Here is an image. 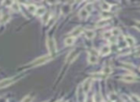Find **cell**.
Returning a JSON list of instances; mask_svg holds the SVG:
<instances>
[{
    "label": "cell",
    "mask_w": 140,
    "mask_h": 102,
    "mask_svg": "<svg viewBox=\"0 0 140 102\" xmlns=\"http://www.w3.org/2000/svg\"><path fill=\"white\" fill-rule=\"evenodd\" d=\"M107 22H108V20L107 19H103V20H100V21H98L96 23V28H102V27H105L107 25Z\"/></svg>",
    "instance_id": "17"
},
{
    "label": "cell",
    "mask_w": 140,
    "mask_h": 102,
    "mask_svg": "<svg viewBox=\"0 0 140 102\" xmlns=\"http://www.w3.org/2000/svg\"><path fill=\"white\" fill-rule=\"evenodd\" d=\"M135 76L134 75H130V74H127V75H124L123 77H122V80L123 81H125V82H128V83H130V82H133L135 81Z\"/></svg>",
    "instance_id": "9"
},
{
    "label": "cell",
    "mask_w": 140,
    "mask_h": 102,
    "mask_svg": "<svg viewBox=\"0 0 140 102\" xmlns=\"http://www.w3.org/2000/svg\"><path fill=\"white\" fill-rule=\"evenodd\" d=\"M110 32H111V34L114 35V36H117V35H119L121 34V31L119 29H113Z\"/></svg>",
    "instance_id": "25"
},
{
    "label": "cell",
    "mask_w": 140,
    "mask_h": 102,
    "mask_svg": "<svg viewBox=\"0 0 140 102\" xmlns=\"http://www.w3.org/2000/svg\"><path fill=\"white\" fill-rule=\"evenodd\" d=\"M70 12H71V6L68 5V4H65V5L63 6V8H62V14L63 15H68Z\"/></svg>",
    "instance_id": "11"
},
{
    "label": "cell",
    "mask_w": 140,
    "mask_h": 102,
    "mask_svg": "<svg viewBox=\"0 0 140 102\" xmlns=\"http://www.w3.org/2000/svg\"><path fill=\"white\" fill-rule=\"evenodd\" d=\"M101 7H102V10L105 11V12H108L110 10V5L106 2H102L101 3Z\"/></svg>",
    "instance_id": "19"
},
{
    "label": "cell",
    "mask_w": 140,
    "mask_h": 102,
    "mask_svg": "<svg viewBox=\"0 0 140 102\" xmlns=\"http://www.w3.org/2000/svg\"><path fill=\"white\" fill-rule=\"evenodd\" d=\"M125 41H126V43H127L128 46H130V47L134 46L135 40L133 39V37H131V36H127V37L125 38Z\"/></svg>",
    "instance_id": "13"
},
{
    "label": "cell",
    "mask_w": 140,
    "mask_h": 102,
    "mask_svg": "<svg viewBox=\"0 0 140 102\" xmlns=\"http://www.w3.org/2000/svg\"><path fill=\"white\" fill-rule=\"evenodd\" d=\"M85 94L86 93L82 91V86L78 88V98H79L78 100H79V102H85V99H86V95Z\"/></svg>",
    "instance_id": "6"
},
{
    "label": "cell",
    "mask_w": 140,
    "mask_h": 102,
    "mask_svg": "<svg viewBox=\"0 0 140 102\" xmlns=\"http://www.w3.org/2000/svg\"><path fill=\"white\" fill-rule=\"evenodd\" d=\"M50 19V15L49 14H45L43 15V23H47Z\"/></svg>",
    "instance_id": "27"
},
{
    "label": "cell",
    "mask_w": 140,
    "mask_h": 102,
    "mask_svg": "<svg viewBox=\"0 0 140 102\" xmlns=\"http://www.w3.org/2000/svg\"><path fill=\"white\" fill-rule=\"evenodd\" d=\"M85 9H86V10H87V12L90 14V13L92 12V10H93V5H92L91 3H88V4H87L86 7H85Z\"/></svg>",
    "instance_id": "24"
},
{
    "label": "cell",
    "mask_w": 140,
    "mask_h": 102,
    "mask_svg": "<svg viewBox=\"0 0 140 102\" xmlns=\"http://www.w3.org/2000/svg\"><path fill=\"white\" fill-rule=\"evenodd\" d=\"M109 98H110L111 100H113V101H114V100L117 99V95H116L114 92H111L110 94H109Z\"/></svg>",
    "instance_id": "28"
},
{
    "label": "cell",
    "mask_w": 140,
    "mask_h": 102,
    "mask_svg": "<svg viewBox=\"0 0 140 102\" xmlns=\"http://www.w3.org/2000/svg\"><path fill=\"white\" fill-rule=\"evenodd\" d=\"M74 42H75V38L72 37V36H69V37H66L64 39V44L66 46H71V45L74 44Z\"/></svg>",
    "instance_id": "14"
},
{
    "label": "cell",
    "mask_w": 140,
    "mask_h": 102,
    "mask_svg": "<svg viewBox=\"0 0 140 102\" xmlns=\"http://www.w3.org/2000/svg\"><path fill=\"white\" fill-rule=\"evenodd\" d=\"M85 34H86L87 38H88V39L94 38V36H95V32H94V31H92V30H87Z\"/></svg>",
    "instance_id": "15"
},
{
    "label": "cell",
    "mask_w": 140,
    "mask_h": 102,
    "mask_svg": "<svg viewBox=\"0 0 140 102\" xmlns=\"http://www.w3.org/2000/svg\"><path fill=\"white\" fill-rule=\"evenodd\" d=\"M14 81V79L13 78H6V79H3L2 81H0V89L1 88H5L7 86H9L11 85L12 83Z\"/></svg>",
    "instance_id": "7"
},
{
    "label": "cell",
    "mask_w": 140,
    "mask_h": 102,
    "mask_svg": "<svg viewBox=\"0 0 140 102\" xmlns=\"http://www.w3.org/2000/svg\"><path fill=\"white\" fill-rule=\"evenodd\" d=\"M45 13H46V10H45L44 7H39V8H37V11H36L35 14L38 16H43L45 15Z\"/></svg>",
    "instance_id": "12"
},
{
    "label": "cell",
    "mask_w": 140,
    "mask_h": 102,
    "mask_svg": "<svg viewBox=\"0 0 140 102\" xmlns=\"http://www.w3.org/2000/svg\"><path fill=\"white\" fill-rule=\"evenodd\" d=\"M112 35L111 34V32L109 31V32H105L104 34H103V36H104V38H110V36Z\"/></svg>",
    "instance_id": "26"
},
{
    "label": "cell",
    "mask_w": 140,
    "mask_h": 102,
    "mask_svg": "<svg viewBox=\"0 0 140 102\" xmlns=\"http://www.w3.org/2000/svg\"><path fill=\"white\" fill-rule=\"evenodd\" d=\"M57 102H64V101H63V99H60V100H58V101H57Z\"/></svg>",
    "instance_id": "30"
},
{
    "label": "cell",
    "mask_w": 140,
    "mask_h": 102,
    "mask_svg": "<svg viewBox=\"0 0 140 102\" xmlns=\"http://www.w3.org/2000/svg\"><path fill=\"white\" fill-rule=\"evenodd\" d=\"M49 60H51V56L50 55H44V56H41L39 58L34 60V62L32 63L33 66H39V65H42V64L48 62Z\"/></svg>",
    "instance_id": "3"
},
{
    "label": "cell",
    "mask_w": 140,
    "mask_h": 102,
    "mask_svg": "<svg viewBox=\"0 0 140 102\" xmlns=\"http://www.w3.org/2000/svg\"><path fill=\"white\" fill-rule=\"evenodd\" d=\"M46 45H47V49H48L50 54H55L57 51V44L54 38H48L46 41Z\"/></svg>",
    "instance_id": "1"
},
{
    "label": "cell",
    "mask_w": 140,
    "mask_h": 102,
    "mask_svg": "<svg viewBox=\"0 0 140 102\" xmlns=\"http://www.w3.org/2000/svg\"><path fill=\"white\" fill-rule=\"evenodd\" d=\"M97 61H98V54L94 49H92L88 53V62L90 64H95L97 63Z\"/></svg>",
    "instance_id": "2"
},
{
    "label": "cell",
    "mask_w": 140,
    "mask_h": 102,
    "mask_svg": "<svg viewBox=\"0 0 140 102\" xmlns=\"http://www.w3.org/2000/svg\"><path fill=\"white\" fill-rule=\"evenodd\" d=\"M78 56V54H77V51H73L71 53H69L67 55V57H66V62L69 63V62H72L74 61L76 57Z\"/></svg>",
    "instance_id": "5"
},
{
    "label": "cell",
    "mask_w": 140,
    "mask_h": 102,
    "mask_svg": "<svg viewBox=\"0 0 140 102\" xmlns=\"http://www.w3.org/2000/svg\"><path fill=\"white\" fill-rule=\"evenodd\" d=\"M139 70H140V69H139Z\"/></svg>",
    "instance_id": "31"
},
{
    "label": "cell",
    "mask_w": 140,
    "mask_h": 102,
    "mask_svg": "<svg viewBox=\"0 0 140 102\" xmlns=\"http://www.w3.org/2000/svg\"><path fill=\"white\" fill-rule=\"evenodd\" d=\"M79 15H80V17L81 18H87V16L89 15V13L87 12L85 8H82V10L80 11V13H79Z\"/></svg>",
    "instance_id": "18"
},
{
    "label": "cell",
    "mask_w": 140,
    "mask_h": 102,
    "mask_svg": "<svg viewBox=\"0 0 140 102\" xmlns=\"http://www.w3.org/2000/svg\"><path fill=\"white\" fill-rule=\"evenodd\" d=\"M27 10L29 11L31 14H35L36 11H37V7H36L35 5H33V4H31V5H29L28 7H27Z\"/></svg>",
    "instance_id": "22"
},
{
    "label": "cell",
    "mask_w": 140,
    "mask_h": 102,
    "mask_svg": "<svg viewBox=\"0 0 140 102\" xmlns=\"http://www.w3.org/2000/svg\"><path fill=\"white\" fill-rule=\"evenodd\" d=\"M11 8L15 12H18L19 11V4L17 2H13L12 5H11Z\"/></svg>",
    "instance_id": "21"
},
{
    "label": "cell",
    "mask_w": 140,
    "mask_h": 102,
    "mask_svg": "<svg viewBox=\"0 0 140 102\" xmlns=\"http://www.w3.org/2000/svg\"><path fill=\"white\" fill-rule=\"evenodd\" d=\"M135 28L140 31V22L139 21H137V22H136V24H135Z\"/></svg>",
    "instance_id": "29"
},
{
    "label": "cell",
    "mask_w": 140,
    "mask_h": 102,
    "mask_svg": "<svg viewBox=\"0 0 140 102\" xmlns=\"http://www.w3.org/2000/svg\"><path fill=\"white\" fill-rule=\"evenodd\" d=\"M102 73H103V74H105V75H108L111 73V69L109 67H105Z\"/></svg>",
    "instance_id": "23"
},
{
    "label": "cell",
    "mask_w": 140,
    "mask_h": 102,
    "mask_svg": "<svg viewBox=\"0 0 140 102\" xmlns=\"http://www.w3.org/2000/svg\"><path fill=\"white\" fill-rule=\"evenodd\" d=\"M82 88L85 93H87V92H89L90 91V88H91V79L85 80V82L82 84Z\"/></svg>",
    "instance_id": "4"
},
{
    "label": "cell",
    "mask_w": 140,
    "mask_h": 102,
    "mask_svg": "<svg viewBox=\"0 0 140 102\" xmlns=\"http://www.w3.org/2000/svg\"><path fill=\"white\" fill-rule=\"evenodd\" d=\"M11 16L10 15H8V14H5V15H3L1 16V18H0V23H2V24H5L7 23L9 20H10Z\"/></svg>",
    "instance_id": "16"
},
{
    "label": "cell",
    "mask_w": 140,
    "mask_h": 102,
    "mask_svg": "<svg viewBox=\"0 0 140 102\" xmlns=\"http://www.w3.org/2000/svg\"><path fill=\"white\" fill-rule=\"evenodd\" d=\"M82 28L79 26V27H76L75 29L73 30L72 32L70 33V34H71V36H72V37L75 38L76 36H78V35H80V34H82Z\"/></svg>",
    "instance_id": "8"
},
{
    "label": "cell",
    "mask_w": 140,
    "mask_h": 102,
    "mask_svg": "<svg viewBox=\"0 0 140 102\" xmlns=\"http://www.w3.org/2000/svg\"><path fill=\"white\" fill-rule=\"evenodd\" d=\"M94 102H103V96L101 95L100 92H97L96 94L94 95Z\"/></svg>",
    "instance_id": "20"
},
{
    "label": "cell",
    "mask_w": 140,
    "mask_h": 102,
    "mask_svg": "<svg viewBox=\"0 0 140 102\" xmlns=\"http://www.w3.org/2000/svg\"><path fill=\"white\" fill-rule=\"evenodd\" d=\"M110 53V47L109 46H103L100 50V54L102 55H106Z\"/></svg>",
    "instance_id": "10"
}]
</instances>
